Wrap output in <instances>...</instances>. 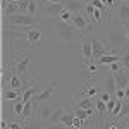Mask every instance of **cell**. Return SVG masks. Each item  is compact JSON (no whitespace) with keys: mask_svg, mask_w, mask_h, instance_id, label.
<instances>
[{"mask_svg":"<svg viewBox=\"0 0 129 129\" xmlns=\"http://www.w3.org/2000/svg\"><path fill=\"white\" fill-rule=\"evenodd\" d=\"M9 19L10 24L19 26V28H40L38 19L29 14H14V16H9Z\"/></svg>","mask_w":129,"mask_h":129,"instance_id":"1","label":"cell"},{"mask_svg":"<svg viewBox=\"0 0 129 129\" xmlns=\"http://www.w3.org/2000/svg\"><path fill=\"white\" fill-rule=\"evenodd\" d=\"M76 28L72 26V24H67V22H60V21H57V33H59L60 40H64L66 43H72L74 41V38H76Z\"/></svg>","mask_w":129,"mask_h":129,"instance_id":"2","label":"cell"},{"mask_svg":"<svg viewBox=\"0 0 129 129\" xmlns=\"http://www.w3.org/2000/svg\"><path fill=\"white\" fill-rule=\"evenodd\" d=\"M91 47H93V59L98 60L100 57H103V55H109V53H112V50L107 48L105 47V43L100 40V38H96V36H93L91 38ZM114 55V53H112Z\"/></svg>","mask_w":129,"mask_h":129,"instance_id":"3","label":"cell"},{"mask_svg":"<svg viewBox=\"0 0 129 129\" xmlns=\"http://www.w3.org/2000/svg\"><path fill=\"white\" fill-rule=\"evenodd\" d=\"M28 66H29V57L28 55H24V57H21L17 62H16V66H14V74H17L21 79L26 83V74H28Z\"/></svg>","mask_w":129,"mask_h":129,"instance_id":"4","label":"cell"},{"mask_svg":"<svg viewBox=\"0 0 129 129\" xmlns=\"http://www.w3.org/2000/svg\"><path fill=\"white\" fill-rule=\"evenodd\" d=\"M55 86H57L55 81H50L48 84L43 88V91H40V93L33 98V102H35V103H45V102H48V98L52 96V93L55 91Z\"/></svg>","mask_w":129,"mask_h":129,"instance_id":"5","label":"cell"},{"mask_svg":"<svg viewBox=\"0 0 129 129\" xmlns=\"http://www.w3.org/2000/svg\"><path fill=\"white\" fill-rule=\"evenodd\" d=\"M64 9L71 10L72 14H83L84 12V4L81 0H64Z\"/></svg>","mask_w":129,"mask_h":129,"instance_id":"6","label":"cell"},{"mask_svg":"<svg viewBox=\"0 0 129 129\" xmlns=\"http://www.w3.org/2000/svg\"><path fill=\"white\" fill-rule=\"evenodd\" d=\"M83 36V59L84 62H89V60L93 59V47H91V38H86L84 35H81Z\"/></svg>","mask_w":129,"mask_h":129,"instance_id":"7","label":"cell"},{"mask_svg":"<svg viewBox=\"0 0 129 129\" xmlns=\"http://www.w3.org/2000/svg\"><path fill=\"white\" fill-rule=\"evenodd\" d=\"M28 43L31 45V48H36L40 47V38H41V31L40 28H33L31 31H28Z\"/></svg>","mask_w":129,"mask_h":129,"instance_id":"8","label":"cell"},{"mask_svg":"<svg viewBox=\"0 0 129 129\" xmlns=\"http://www.w3.org/2000/svg\"><path fill=\"white\" fill-rule=\"evenodd\" d=\"M76 29L79 31H84L86 28H88V21H86V17H84V14H74V17H72V22H71Z\"/></svg>","mask_w":129,"mask_h":129,"instance_id":"9","label":"cell"},{"mask_svg":"<svg viewBox=\"0 0 129 129\" xmlns=\"http://www.w3.org/2000/svg\"><path fill=\"white\" fill-rule=\"evenodd\" d=\"M115 84H117V89H126L129 84V76L126 71H120L115 74Z\"/></svg>","mask_w":129,"mask_h":129,"instance_id":"10","label":"cell"},{"mask_svg":"<svg viewBox=\"0 0 129 129\" xmlns=\"http://www.w3.org/2000/svg\"><path fill=\"white\" fill-rule=\"evenodd\" d=\"M120 60H122V55H112V53H109V55L100 57V59L96 60V64H98V66H107V67H109L110 64H114V62H120Z\"/></svg>","mask_w":129,"mask_h":129,"instance_id":"11","label":"cell"},{"mask_svg":"<svg viewBox=\"0 0 129 129\" xmlns=\"http://www.w3.org/2000/svg\"><path fill=\"white\" fill-rule=\"evenodd\" d=\"M2 98L16 102V100L22 98V91H19V89H12V88H5V89H4V93H2Z\"/></svg>","mask_w":129,"mask_h":129,"instance_id":"12","label":"cell"},{"mask_svg":"<svg viewBox=\"0 0 129 129\" xmlns=\"http://www.w3.org/2000/svg\"><path fill=\"white\" fill-rule=\"evenodd\" d=\"M105 91L110 93V95H115V91H117L115 74H114V72H109V76H107V79H105Z\"/></svg>","mask_w":129,"mask_h":129,"instance_id":"13","label":"cell"},{"mask_svg":"<svg viewBox=\"0 0 129 129\" xmlns=\"http://www.w3.org/2000/svg\"><path fill=\"white\" fill-rule=\"evenodd\" d=\"M53 110H55V109H52V107H48V105H43V107H40V110L36 112V119H38V120H48V119H52Z\"/></svg>","mask_w":129,"mask_h":129,"instance_id":"14","label":"cell"},{"mask_svg":"<svg viewBox=\"0 0 129 129\" xmlns=\"http://www.w3.org/2000/svg\"><path fill=\"white\" fill-rule=\"evenodd\" d=\"M117 16H119L120 22L127 26V22H129V4H122V5H119V9H117Z\"/></svg>","mask_w":129,"mask_h":129,"instance_id":"15","label":"cell"},{"mask_svg":"<svg viewBox=\"0 0 129 129\" xmlns=\"http://www.w3.org/2000/svg\"><path fill=\"white\" fill-rule=\"evenodd\" d=\"M72 17H74V14H72L71 10L62 9V10H60V14L55 17V21H60V22H67V24H71V22H72Z\"/></svg>","mask_w":129,"mask_h":129,"instance_id":"16","label":"cell"},{"mask_svg":"<svg viewBox=\"0 0 129 129\" xmlns=\"http://www.w3.org/2000/svg\"><path fill=\"white\" fill-rule=\"evenodd\" d=\"M47 7H45V10L48 12V14H55V17L60 14V10L64 9V4H45Z\"/></svg>","mask_w":129,"mask_h":129,"instance_id":"17","label":"cell"},{"mask_svg":"<svg viewBox=\"0 0 129 129\" xmlns=\"http://www.w3.org/2000/svg\"><path fill=\"white\" fill-rule=\"evenodd\" d=\"M95 105H96V102H95L93 98H84V100H81L79 103H78V109L89 110V109H95Z\"/></svg>","mask_w":129,"mask_h":129,"instance_id":"18","label":"cell"},{"mask_svg":"<svg viewBox=\"0 0 129 129\" xmlns=\"http://www.w3.org/2000/svg\"><path fill=\"white\" fill-rule=\"evenodd\" d=\"M33 105H35V102H26L24 103V110H22V115H21V119H29L31 114H33Z\"/></svg>","mask_w":129,"mask_h":129,"instance_id":"19","label":"cell"},{"mask_svg":"<svg viewBox=\"0 0 129 129\" xmlns=\"http://www.w3.org/2000/svg\"><path fill=\"white\" fill-rule=\"evenodd\" d=\"M74 119H76V115H74V114H67V112H66V114L62 115V119H60V122H62V124H64V126H66L67 129H71V126H72V122H74Z\"/></svg>","mask_w":129,"mask_h":129,"instance_id":"20","label":"cell"},{"mask_svg":"<svg viewBox=\"0 0 129 129\" xmlns=\"http://www.w3.org/2000/svg\"><path fill=\"white\" fill-rule=\"evenodd\" d=\"M93 114V109H89V110H84V109H76V112H74V115L78 117V119H81V120H86Z\"/></svg>","mask_w":129,"mask_h":129,"instance_id":"21","label":"cell"},{"mask_svg":"<svg viewBox=\"0 0 129 129\" xmlns=\"http://www.w3.org/2000/svg\"><path fill=\"white\" fill-rule=\"evenodd\" d=\"M12 109H14V112H16V115L21 119V115H22V110H24V102H22V98L16 100L14 102V105H12Z\"/></svg>","mask_w":129,"mask_h":129,"instance_id":"22","label":"cell"},{"mask_svg":"<svg viewBox=\"0 0 129 129\" xmlns=\"http://www.w3.org/2000/svg\"><path fill=\"white\" fill-rule=\"evenodd\" d=\"M66 114V110L62 109V107H57V109L53 110V114H52V124H55V122H60V119H62V115Z\"/></svg>","mask_w":129,"mask_h":129,"instance_id":"23","label":"cell"},{"mask_svg":"<svg viewBox=\"0 0 129 129\" xmlns=\"http://www.w3.org/2000/svg\"><path fill=\"white\" fill-rule=\"evenodd\" d=\"M83 91L88 95V98H95V96H96V86H95V83H93V84H89V83H88V84L84 86Z\"/></svg>","mask_w":129,"mask_h":129,"instance_id":"24","label":"cell"},{"mask_svg":"<svg viewBox=\"0 0 129 129\" xmlns=\"http://www.w3.org/2000/svg\"><path fill=\"white\" fill-rule=\"evenodd\" d=\"M109 71H110V72H114V74H117V72H120V71H124L122 60H120V62H114V64H110V66H109Z\"/></svg>","mask_w":129,"mask_h":129,"instance_id":"25","label":"cell"},{"mask_svg":"<svg viewBox=\"0 0 129 129\" xmlns=\"http://www.w3.org/2000/svg\"><path fill=\"white\" fill-rule=\"evenodd\" d=\"M122 100L117 98V102H115V107H114V112H112V117H115V119H119V115H120V110H122Z\"/></svg>","mask_w":129,"mask_h":129,"instance_id":"26","label":"cell"},{"mask_svg":"<svg viewBox=\"0 0 129 129\" xmlns=\"http://www.w3.org/2000/svg\"><path fill=\"white\" fill-rule=\"evenodd\" d=\"M96 110H98V115H103L105 112H107V103L105 102H102V100H96Z\"/></svg>","mask_w":129,"mask_h":129,"instance_id":"27","label":"cell"},{"mask_svg":"<svg viewBox=\"0 0 129 129\" xmlns=\"http://www.w3.org/2000/svg\"><path fill=\"white\" fill-rule=\"evenodd\" d=\"M122 66H124V71L129 72V48L122 53Z\"/></svg>","mask_w":129,"mask_h":129,"instance_id":"28","label":"cell"},{"mask_svg":"<svg viewBox=\"0 0 129 129\" xmlns=\"http://www.w3.org/2000/svg\"><path fill=\"white\" fill-rule=\"evenodd\" d=\"M36 10H38V4H36V0H29L28 14H29V16H35V14H36Z\"/></svg>","mask_w":129,"mask_h":129,"instance_id":"29","label":"cell"},{"mask_svg":"<svg viewBox=\"0 0 129 129\" xmlns=\"http://www.w3.org/2000/svg\"><path fill=\"white\" fill-rule=\"evenodd\" d=\"M91 5H93L95 9H100V10H107V7H109V5H107L105 2H102V0H93Z\"/></svg>","mask_w":129,"mask_h":129,"instance_id":"30","label":"cell"},{"mask_svg":"<svg viewBox=\"0 0 129 129\" xmlns=\"http://www.w3.org/2000/svg\"><path fill=\"white\" fill-rule=\"evenodd\" d=\"M127 115H129V103L124 102V103H122V110H120L119 119H124V117H127Z\"/></svg>","mask_w":129,"mask_h":129,"instance_id":"31","label":"cell"},{"mask_svg":"<svg viewBox=\"0 0 129 129\" xmlns=\"http://www.w3.org/2000/svg\"><path fill=\"white\" fill-rule=\"evenodd\" d=\"M84 64L88 66V72H86L88 76H91V74H95V72H96V66H98V64H93L91 60H89V62H84Z\"/></svg>","mask_w":129,"mask_h":129,"instance_id":"32","label":"cell"},{"mask_svg":"<svg viewBox=\"0 0 129 129\" xmlns=\"http://www.w3.org/2000/svg\"><path fill=\"white\" fill-rule=\"evenodd\" d=\"M81 127H83V120L76 117L74 122H72V126H71V129H81Z\"/></svg>","mask_w":129,"mask_h":129,"instance_id":"33","label":"cell"},{"mask_svg":"<svg viewBox=\"0 0 129 129\" xmlns=\"http://www.w3.org/2000/svg\"><path fill=\"white\" fill-rule=\"evenodd\" d=\"M115 98H119V100H126V89H117L115 91Z\"/></svg>","mask_w":129,"mask_h":129,"instance_id":"34","label":"cell"},{"mask_svg":"<svg viewBox=\"0 0 129 129\" xmlns=\"http://www.w3.org/2000/svg\"><path fill=\"white\" fill-rule=\"evenodd\" d=\"M112 96H114V95H110V93H107V91H103V93L100 95V100L107 103V102H110V98H112Z\"/></svg>","mask_w":129,"mask_h":129,"instance_id":"35","label":"cell"},{"mask_svg":"<svg viewBox=\"0 0 129 129\" xmlns=\"http://www.w3.org/2000/svg\"><path fill=\"white\" fill-rule=\"evenodd\" d=\"M48 129H67V127H66V126H64L62 122H55V124H52Z\"/></svg>","mask_w":129,"mask_h":129,"instance_id":"36","label":"cell"},{"mask_svg":"<svg viewBox=\"0 0 129 129\" xmlns=\"http://www.w3.org/2000/svg\"><path fill=\"white\" fill-rule=\"evenodd\" d=\"M9 129H22V126H21L19 122H14V120H12L9 124Z\"/></svg>","mask_w":129,"mask_h":129,"instance_id":"37","label":"cell"},{"mask_svg":"<svg viewBox=\"0 0 129 129\" xmlns=\"http://www.w3.org/2000/svg\"><path fill=\"white\" fill-rule=\"evenodd\" d=\"M120 120H122V126L129 129V115H127V117H124V119H120Z\"/></svg>","mask_w":129,"mask_h":129,"instance_id":"38","label":"cell"},{"mask_svg":"<svg viewBox=\"0 0 129 129\" xmlns=\"http://www.w3.org/2000/svg\"><path fill=\"white\" fill-rule=\"evenodd\" d=\"M126 38H127V41H129V28H126Z\"/></svg>","mask_w":129,"mask_h":129,"instance_id":"39","label":"cell"},{"mask_svg":"<svg viewBox=\"0 0 129 129\" xmlns=\"http://www.w3.org/2000/svg\"><path fill=\"white\" fill-rule=\"evenodd\" d=\"M109 129H119V127H117L115 124H112V126H109Z\"/></svg>","mask_w":129,"mask_h":129,"instance_id":"40","label":"cell"},{"mask_svg":"<svg viewBox=\"0 0 129 129\" xmlns=\"http://www.w3.org/2000/svg\"><path fill=\"white\" fill-rule=\"evenodd\" d=\"M129 96V84H127V88H126V98Z\"/></svg>","mask_w":129,"mask_h":129,"instance_id":"41","label":"cell"},{"mask_svg":"<svg viewBox=\"0 0 129 129\" xmlns=\"http://www.w3.org/2000/svg\"><path fill=\"white\" fill-rule=\"evenodd\" d=\"M120 2H122V4H129V0H120Z\"/></svg>","mask_w":129,"mask_h":129,"instance_id":"42","label":"cell"},{"mask_svg":"<svg viewBox=\"0 0 129 129\" xmlns=\"http://www.w3.org/2000/svg\"><path fill=\"white\" fill-rule=\"evenodd\" d=\"M10 2H16V4H17V2H21V0H10Z\"/></svg>","mask_w":129,"mask_h":129,"instance_id":"43","label":"cell"},{"mask_svg":"<svg viewBox=\"0 0 129 129\" xmlns=\"http://www.w3.org/2000/svg\"><path fill=\"white\" fill-rule=\"evenodd\" d=\"M124 102H127V103H129V96H127V98H126V100H124Z\"/></svg>","mask_w":129,"mask_h":129,"instance_id":"44","label":"cell"},{"mask_svg":"<svg viewBox=\"0 0 129 129\" xmlns=\"http://www.w3.org/2000/svg\"><path fill=\"white\" fill-rule=\"evenodd\" d=\"M127 48H129V43H127Z\"/></svg>","mask_w":129,"mask_h":129,"instance_id":"45","label":"cell"},{"mask_svg":"<svg viewBox=\"0 0 129 129\" xmlns=\"http://www.w3.org/2000/svg\"><path fill=\"white\" fill-rule=\"evenodd\" d=\"M127 28H129V22H127Z\"/></svg>","mask_w":129,"mask_h":129,"instance_id":"46","label":"cell"},{"mask_svg":"<svg viewBox=\"0 0 129 129\" xmlns=\"http://www.w3.org/2000/svg\"><path fill=\"white\" fill-rule=\"evenodd\" d=\"M124 129H127V127H124Z\"/></svg>","mask_w":129,"mask_h":129,"instance_id":"47","label":"cell"}]
</instances>
